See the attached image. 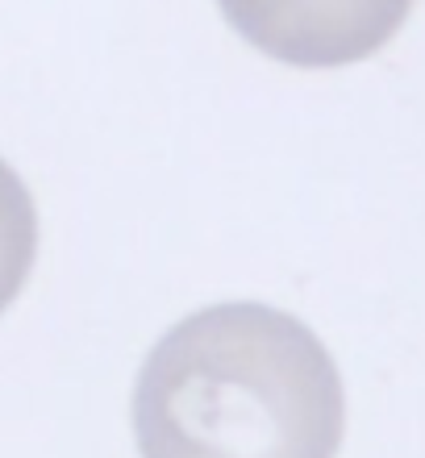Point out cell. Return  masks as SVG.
<instances>
[{"mask_svg": "<svg viewBox=\"0 0 425 458\" xmlns=\"http://www.w3.org/2000/svg\"><path fill=\"white\" fill-rule=\"evenodd\" d=\"M38 254V213L21 175L0 158V313L17 301Z\"/></svg>", "mask_w": 425, "mask_h": 458, "instance_id": "3957f363", "label": "cell"}, {"mask_svg": "<svg viewBox=\"0 0 425 458\" xmlns=\"http://www.w3.org/2000/svg\"><path fill=\"white\" fill-rule=\"evenodd\" d=\"M346 429L338 367L313 329L268 304H213L142 362V458H334Z\"/></svg>", "mask_w": 425, "mask_h": 458, "instance_id": "6da1fadb", "label": "cell"}, {"mask_svg": "<svg viewBox=\"0 0 425 458\" xmlns=\"http://www.w3.org/2000/svg\"><path fill=\"white\" fill-rule=\"evenodd\" d=\"M234 34L288 67H346L404 25L413 0H217Z\"/></svg>", "mask_w": 425, "mask_h": 458, "instance_id": "7a4b0ae2", "label": "cell"}]
</instances>
